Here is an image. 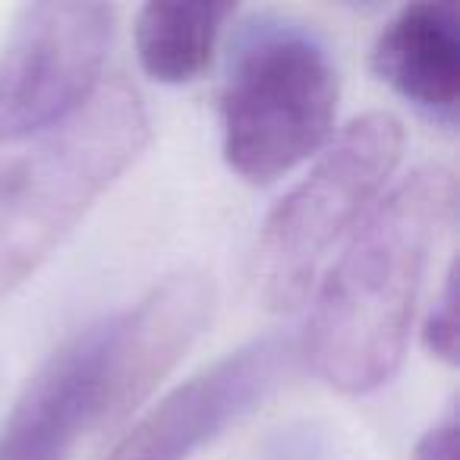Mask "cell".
<instances>
[{"label": "cell", "instance_id": "obj_6", "mask_svg": "<svg viewBox=\"0 0 460 460\" xmlns=\"http://www.w3.org/2000/svg\"><path fill=\"white\" fill-rule=\"evenodd\" d=\"M300 344L269 332L224 353L146 410L104 460H190L256 413L294 372Z\"/></svg>", "mask_w": 460, "mask_h": 460}, {"label": "cell", "instance_id": "obj_10", "mask_svg": "<svg viewBox=\"0 0 460 460\" xmlns=\"http://www.w3.org/2000/svg\"><path fill=\"white\" fill-rule=\"evenodd\" d=\"M237 13L224 0H177L146 4L136 13V58L148 79L161 85H186L211 66L224 26Z\"/></svg>", "mask_w": 460, "mask_h": 460}, {"label": "cell", "instance_id": "obj_8", "mask_svg": "<svg viewBox=\"0 0 460 460\" xmlns=\"http://www.w3.org/2000/svg\"><path fill=\"white\" fill-rule=\"evenodd\" d=\"M104 341L108 315L39 366L0 429V460H70L76 441L98 429Z\"/></svg>", "mask_w": 460, "mask_h": 460}, {"label": "cell", "instance_id": "obj_7", "mask_svg": "<svg viewBox=\"0 0 460 460\" xmlns=\"http://www.w3.org/2000/svg\"><path fill=\"white\" fill-rule=\"evenodd\" d=\"M211 303L215 294L202 271H173L127 313L108 315L98 429L120 426L158 391L205 332Z\"/></svg>", "mask_w": 460, "mask_h": 460}, {"label": "cell", "instance_id": "obj_4", "mask_svg": "<svg viewBox=\"0 0 460 460\" xmlns=\"http://www.w3.org/2000/svg\"><path fill=\"white\" fill-rule=\"evenodd\" d=\"M403 146L407 133L394 114H359L322 148L313 171L278 199L252 252V284L269 313H296L309 300L332 250L385 196Z\"/></svg>", "mask_w": 460, "mask_h": 460}, {"label": "cell", "instance_id": "obj_12", "mask_svg": "<svg viewBox=\"0 0 460 460\" xmlns=\"http://www.w3.org/2000/svg\"><path fill=\"white\" fill-rule=\"evenodd\" d=\"M457 407H447L438 422L426 429L413 445V460H457Z\"/></svg>", "mask_w": 460, "mask_h": 460}, {"label": "cell", "instance_id": "obj_1", "mask_svg": "<svg viewBox=\"0 0 460 460\" xmlns=\"http://www.w3.org/2000/svg\"><path fill=\"white\" fill-rule=\"evenodd\" d=\"M457 211V173L429 161L397 180L328 265L300 353L332 391L363 397L397 376L432 250Z\"/></svg>", "mask_w": 460, "mask_h": 460}, {"label": "cell", "instance_id": "obj_11", "mask_svg": "<svg viewBox=\"0 0 460 460\" xmlns=\"http://www.w3.org/2000/svg\"><path fill=\"white\" fill-rule=\"evenodd\" d=\"M422 347L445 366H457V269H447L445 284L422 322Z\"/></svg>", "mask_w": 460, "mask_h": 460}, {"label": "cell", "instance_id": "obj_5", "mask_svg": "<svg viewBox=\"0 0 460 460\" xmlns=\"http://www.w3.org/2000/svg\"><path fill=\"white\" fill-rule=\"evenodd\" d=\"M117 10L45 0L20 10L0 48V146H20L66 123L104 83Z\"/></svg>", "mask_w": 460, "mask_h": 460}, {"label": "cell", "instance_id": "obj_3", "mask_svg": "<svg viewBox=\"0 0 460 460\" xmlns=\"http://www.w3.org/2000/svg\"><path fill=\"white\" fill-rule=\"evenodd\" d=\"M338 98L319 35L288 20L246 26L217 95L224 164L250 186L278 183L332 142Z\"/></svg>", "mask_w": 460, "mask_h": 460}, {"label": "cell", "instance_id": "obj_9", "mask_svg": "<svg viewBox=\"0 0 460 460\" xmlns=\"http://www.w3.org/2000/svg\"><path fill=\"white\" fill-rule=\"evenodd\" d=\"M369 66L378 83L422 117L447 129L457 127L460 26L451 4L420 0L397 10L372 41Z\"/></svg>", "mask_w": 460, "mask_h": 460}, {"label": "cell", "instance_id": "obj_2", "mask_svg": "<svg viewBox=\"0 0 460 460\" xmlns=\"http://www.w3.org/2000/svg\"><path fill=\"white\" fill-rule=\"evenodd\" d=\"M148 139L152 120L139 89L108 79L70 120L0 161V303L60 250Z\"/></svg>", "mask_w": 460, "mask_h": 460}]
</instances>
